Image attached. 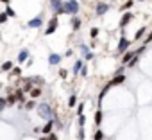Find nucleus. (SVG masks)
<instances>
[{
    "label": "nucleus",
    "instance_id": "obj_1",
    "mask_svg": "<svg viewBox=\"0 0 152 140\" xmlns=\"http://www.w3.org/2000/svg\"><path fill=\"white\" fill-rule=\"evenodd\" d=\"M36 110H38V115H39L41 119H45V120H54V119H56L54 110L50 108L48 102H41V104H38Z\"/></svg>",
    "mask_w": 152,
    "mask_h": 140
},
{
    "label": "nucleus",
    "instance_id": "obj_2",
    "mask_svg": "<svg viewBox=\"0 0 152 140\" xmlns=\"http://www.w3.org/2000/svg\"><path fill=\"white\" fill-rule=\"evenodd\" d=\"M79 9H81V6H79L77 0H66V2H63V13L64 15L75 16V15L79 13Z\"/></svg>",
    "mask_w": 152,
    "mask_h": 140
},
{
    "label": "nucleus",
    "instance_id": "obj_3",
    "mask_svg": "<svg viewBox=\"0 0 152 140\" xmlns=\"http://www.w3.org/2000/svg\"><path fill=\"white\" fill-rule=\"evenodd\" d=\"M57 25H59V20H57V16L54 15V16L50 18V22H48V25H47V31H45V34H47V36L54 34V32L57 31Z\"/></svg>",
    "mask_w": 152,
    "mask_h": 140
},
{
    "label": "nucleus",
    "instance_id": "obj_4",
    "mask_svg": "<svg viewBox=\"0 0 152 140\" xmlns=\"http://www.w3.org/2000/svg\"><path fill=\"white\" fill-rule=\"evenodd\" d=\"M50 9L54 11L56 16L64 15V13H63V0H50Z\"/></svg>",
    "mask_w": 152,
    "mask_h": 140
},
{
    "label": "nucleus",
    "instance_id": "obj_5",
    "mask_svg": "<svg viewBox=\"0 0 152 140\" xmlns=\"http://www.w3.org/2000/svg\"><path fill=\"white\" fill-rule=\"evenodd\" d=\"M129 47H131V41H129L125 36H122V38H120V41H118V52H120V54H124V52H127V50H129Z\"/></svg>",
    "mask_w": 152,
    "mask_h": 140
},
{
    "label": "nucleus",
    "instance_id": "obj_6",
    "mask_svg": "<svg viewBox=\"0 0 152 140\" xmlns=\"http://www.w3.org/2000/svg\"><path fill=\"white\" fill-rule=\"evenodd\" d=\"M134 18V15L131 13V11H125L124 15H122V20H120V27L122 29H125L127 27V24H131V20Z\"/></svg>",
    "mask_w": 152,
    "mask_h": 140
},
{
    "label": "nucleus",
    "instance_id": "obj_7",
    "mask_svg": "<svg viewBox=\"0 0 152 140\" xmlns=\"http://www.w3.org/2000/svg\"><path fill=\"white\" fill-rule=\"evenodd\" d=\"M107 11H109V4H107V2H99V4H97V7H95V13H97L99 16L106 15Z\"/></svg>",
    "mask_w": 152,
    "mask_h": 140
},
{
    "label": "nucleus",
    "instance_id": "obj_8",
    "mask_svg": "<svg viewBox=\"0 0 152 140\" xmlns=\"http://www.w3.org/2000/svg\"><path fill=\"white\" fill-rule=\"evenodd\" d=\"M27 25H29L31 29H38V27H41V25H43V16H41V15H38L36 18L29 20V22H27Z\"/></svg>",
    "mask_w": 152,
    "mask_h": 140
},
{
    "label": "nucleus",
    "instance_id": "obj_9",
    "mask_svg": "<svg viewBox=\"0 0 152 140\" xmlns=\"http://www.w3.org/2000/svg\"><path fill=\"white\" fill-rule=\"evenodd\" d=\"M61 59H63L61 54H56V52H50L48 54V65H59Z\"/></svg>",
    "mask_w": 152,
    "mask_h": 140
},
{
    "label": "nucleus",
    "instance_id": "obj_10",
    "mask_svg": "<svg viewBox=\"0 0 152 140\" xmlns=\"http://www.w3.org/2000/svg\"><path fill=\"white\" fill-rule=\"evenodd\" d=\"M124 81H125V76H124V74H116V76L107 83V85H109V86H116V85H122Z\"/></svg>",
    "mask_w": 152,
    "mask_h": 140
},
{
    "label": "nucleus",
    "instance_id": "obj_11",
    "mask_svg": "<svg viewBox=\"0 0 152 140\" xmlns=\"http://www.w3.org/2000/svg\"><path fill=\"white\" fill-rule=\"evenodd\" d=\"M52 129H54V120H47V124L41 127V133H43V136L50 135V133H52Z\"/></svg>",
    "mask_w": 152,
    "mask_h": 140
},
{
    "label": "nucleus",
    "instance_id": "obj_12",
    "mask_svg": "<svg viewBox=\"0 0 152 140\" xmlns=\"http://www.w3.org/2000/svg\"><path fill=\"white\" fill-rule=\"evenodd\" d=\"M134 57V50H127V52H124V56H122V65H129V61Z\"/></svg>",
    "mask_w": 152,
    "mask_h": 140
},
{
    "label": "nucleus",
    "instance_id": "obj_13",
    "mask_svg": "<svg viewBox=\"0 0 152 140\" xmlns=\"http://www.w3.org/2000/svg\"><path fill=\"white\" fill-rule=\"evenodd\" d=\"M83 65H84V61L83 59H77L73 63V68H72V72H73V76H77L79 72H81V68H83Z\"/></svg>",
    "mask_w": 152,
    "mask_h": 140
},
{
    "label": "nucleus",
    "instance_id": "obj_14",
    "mask_svg": "<svg viewBox=\"0 0 152 140\" xmlns=\"http://www.w3.org/2000/svg\"><path fill=\"white\" fill-rule=\"evenodd\" d=\"M27 59H29V50H27V49H23V50H20V54H18V57H16V61H18V63L22 65V63H23V61H27Z\"/></svg>",
    "mask_w": 152,
    "mask_h": 140
},
{
    "label": "nucleus",
    "instance_id": "obj_15",
    "mask_svg": "<svg viewBox=\"0 0 152 140\" xmlns=\"http://www.w3.org/2000/svg\"><path fill=\"white\" fill-rule=\"evenodd\" d=\"M70 24H72V29H73V31H79V29H81V20L77 18V15H75V16H72Z\"/></svg>",
    "mask_w": 152,
    "mask_h": 140
},
{
    "label": "nucleus",
    "instance_id": "obj_16",
    "mask_svg": "<svg viewBox=\"0 0 152 140\" xmlns=\"http://www.w3.org/2000/svg\"><path fill=\"white\" fill-rule=\"evenodd\" d=\"M102 119H104L102 110H97V113H95V124H97V126H100V124H102Z\"/></svg>",
    "mask_w": 152,
    "mask_h": 140
},
{
    "label": "nucleus",
    "instance_id": "obj_17",
    "mask_svg": "<svg viewBox=\"0 0 152 140\" xmlns=\"http://www.w3.org/2000/svg\"><path fill=\"white\" fill-rule=\"evenodd\" d=\"M0 68H2L4 72H11V70H13V61H4Z\"/></svg>",
    "mask_w": 152,
    "mask_h": 140
},
{
    "label": "nucleus",
    "instance_id": "obj_18",
    "mask_svg": "<svg viewBox=\"0 0 152 140\" xmlns=\"http://www.w3.org/2000/svg\"><path fill=\"white\" fill-rule=\"evenodd\" d=\"M29 94H31V97H32V99H36V97H39V95H41V88H39V86H34Z\"/></svg>",
    "mask_w": 152,
    "mask_h": 140
},
{
    "label": "nucleus",
    "instance_id": "obj_19",
    "mask_svg": "<svg viewBox=\"0 0 152 140\" xmlns=\"http://www.w3.org/2000/svg\"><path fill=\"white\" fill-rule=\"evenodd\" d=\"M38 104H36V101L32 99V101H25V104H23V110H34Z\"/></svg>",
    "mask_w": 152,
    "mask_h": 140
},
{
    "label": "nucleus",
    "instance_id": "obj_20",
    "mask_svg": "<svg viewBox=\"0 0 152 140\" xmlns=\"http://www.w3.org/2000/svg\"><path fill=\"white\" fill-rule=\"evenodd\" d=\"M132 6H134V0H125L124 6H122V11H131Z\"/></svg>",
    "mask_w": 152,
    "mask_h": 140
},
{
    "label": "nucleus",
    "instance_id": "obj_21",
    "mask_svg": "<svg viewBox=\"0 0 152 140\" xmlns=\"http://www.w3.org/2000/svg\"><path fill=\"white\" fill-rule=\"evenodd\" d=\"M6 15H7V18H15L16 16V13H15V9L11 7V6H6V11H4Z\"/></svg>",
    "mask_w": 152,
    "mask_h": 140
},
{
    "label": "nucleus",
    "instance_id": "obj_22",
    "mask_svg": "<svg viewBox=\"0 0 152 140\" xmlns=\"http://www.w3.org/2000/svg\"><path fill=\"white\" fill-rule=\"evenodd\" d=\"M104 138H106L104 131H102V129H97V131H95V135H93V140H104Z\"/></svg>",
    "mask_w": 152,
    "mask_h": 140
},
{
    "label": "nucleus",
    "instance_id": "obj_23",
    "mask_svg": "<svg viewBox=\"0 0 152 140\" xmlns=\"http://www.w3.org/2000/svg\"><path fill=\"white\" fill-rule=\"evenodd\" d=\"M6 102H7V106H13V104L16 102V97H15L13 94H9V95L6 97Z\"/></svg>",
    "mask_w": 152,
    "mask_h": 140
},
{
    "label": "nucleus",
    "instance_id": "obj_24",
    "mask_svg": "<svg viewBox=\"0 0 152 140\" xmlns=\"http://www.w3.org/2000/svg\"><path fill=\"white\" fill-rule=\"evenodd\" d=\"M75 104H77V97H75V94H72V95H70V99H68V106H70V108H73Z\"/></svg>",
    "mask_w": 152,
    "mask_h": 140
},
{
    "label": "nucleus",
    "instance_id": "obj_25",
    "mask_svg": "<svg viewBox=\"0 0 152 140\" xmlns=\"http://www.w3.org/2000/svg\"><path fill=\"white\" fill-rule=\"evenodd\" d=\"M145 32H147V29H145V27H140V29L136 31V34H134V38H136V40H140V38H141V36H143Z\"/></svg>",
    "mask_w": 152,
    "mask_h": 140
},
{
    "label": "nucleus",
    "instance_id": "obj_26",
    "mask_svg": "<svg viewBox=\"0 0 152 140\" xmlns=\"http://www.w3.org/2000/svg\"><path fill=\"white\" fill-rule=\"evenodd\" d=\"M77 122H79V127H84V122H86L84 113H83V115H77Z\"/></svg>",
    "mask_w": 152,
    "mask_h": 140
},
{
    "label": "nucleus",
    "instance_id": "obj_27",
    "mask_svg": "<svg viewBox=\"0 0 152 140\" xmlns=\"http://www.w3.org/2000/svg\"><path fill=\"white\" fill-rule=\"evenodd\" d=\"M20 74H22V68H20V66H13L11 76H20Z\"/></svg>",
    "mask_w": 152,
    "mask_h": 140
},
{
    "label": "nucleus",
    "instance_id": "obj_28",
    "mask_svg": "<svg viewBox=\"0 0 152 140\" xmlns=\"http://www.w3.org/2000/svg\"><path fill=\"white\" fill-rule=\"evenodd\" d=\"M81 52H83V56L86 57V56L90 54V47H88V45H81Z\"/></svg>",
    "mask_w": 152,
    "mask_h": 140
},
{
    "label": "nucleus",
    "instance_id": "obj_29",
    "mask_svg": "<svg viewBox=\"0 0 152 140\" xmlns=\"http://www.w3.org/2000/svg\"><path fill=\"white\" fill-rule=\"evenodd\" d=\"M138 61H140V59H138V56H134V57L129 61V65H127V66H129V68H132V66H136V65H138Z\"/></svg>",
    "mask_w": 152,
    "mask_h": 140
},
{
    "label": "nucleus",
    "instance_id": "obj_30",
    "mask_svg": "<svg viewBox=\"0 0 152 140\" xmlns=\"http://www.w3.org/2000/svg\"><path fill=\"white\" fill-rule=\"evenodd\" d=\"M6 106H7L6 97H0V111H4V110H6Z\"/></svg>",
    "mask_w": 152,
    "mask_h": 140
},
{
    "label": "nucleus",
    "instance_id": "obj_31",
    "mask_svg": "<svg viewBox=\"0 0 152 140\" xmlns=\"http://www.w3.org/2000/svg\"><path fill=\"white\" fill-rule=\"evenodd\" d=\"M59 77H61V79H66V77H68V70L61 68V70H59Z\"/></svg>",
    "mask_w": 152,
    "mask_h": 140
},
{
    "label": "nucleus",
    "instance_id": "obj_32",
    "mask_svg": "<svg viewBox=\"0 0 152 140\" xmlns=\"http://www.w3.org/2000/svg\"><path fill=\"white\" fill-rule=\"evenodd\" d=\"M99 32H100V31H99L97 27H93V29L90 31V36H91V38H97V36H99Z\"/></svg>",
    "mask_w": 152,
    "mask_h": 140
},
{
    "label": "nucleus",
    "instance_id": "obj_33",
    "mask_svg": "<svg viewBox=\"0 0 152 140\" xmlns=\"http://www.w3.org/2000/svg\"><path fill=\"white\" fill-rule=\"evenodd\" d=\"M79 74H81L83 77H86V76H88V66H86V65H83V68H81V72H79Z\"/></svg>",
    "mask_w": 152,
    "mask_h": 140
},
{
    "label": "nucleus",
    "instance_id": "obj_34",
    "mask_svg": "<svg viewBox=\"0 0 152 140\" xmlns=\"http://www.w3.org/2000/svg\"><path fill=\"white\" fill-rule=\"evenodd\" d=\"M83 113H84V104L81 102V104L77 106V115H83Z\"/></svg>",
    "mask_w": 152,
    "mask_h": 140
},
{
    "label": "nucleus",
    "instance_id": "obj_35",
    "mask_svg": "<svg viewBox=\"0 0 152 140\" xmlns=\"http://www.w3.org/2000/svg\"><path fill=\"white\" fill-rule=\"evenodd\" d=\"M7 22V15L6 13H0V24H6Z\"/></svg>",
    "mask_w": 152,
    "mask_h": 140
},
{
    "label": "nucleus",
    "instance_id": "obj_36",
    "mask_svg": "<svg viewBox=\"0 0 152 140\" xmlns=\"http://www.w3.org/2000/svg\"><path fill=\"white\" fill-rule=\"evenodd\" d=\"M77 136H79V140H84V136H86V135H84V127L79 129V135H77Z\"/></svg>",
    "mask_w": 152,
    "mask_h": 140
},
{
    "label": "nucleus",
    "instance_id": "obj_37",
    "mask_svg": "<svg viewBox=\"0 0 152 140\" xmlns=\"http://www.w3.org/2000/svg\"><path fill=\"white\" fill-rule=\"evenodd\" d=\"M47 140H57V135L56 133H50V135H47Z\"/></svg>",
    "mask_w": 152,
    "mask_h": 140
},
{
    "label": "nucleus",
    "instance_id": "obj_38",
    "mask_svg": "<svg viewBox=\"0 0 152 140\" xmlns=\"http://www.w3.org/2000/svg\"><path fill=\"white\" fill-rule=\"evenodd\" d=\"M150 41H152V31H150V34L147 36V41H145V45H147V43H150Z\"/></svg>",
    "mask_w": 152,
    "mask_h": 140
},
{
    "label": "nucleus",
    "instance_id": "obj_39",
    "mask_svg": "<svg viewBox=\"0 0 152 140\" xmlns=\"http://www.w3.org/2000/svg\"><path fill=\"white\" fill-rule=\"evenodd\" d=\"M2 4H6V6H9V0H0Z\"/></svg>",
    "mask_w": 152,
    "mask_h": 140
},
{
    "label": "nucleus",
    "instance_id": "obj_40",
    "mask_svg": "<svg viewBox=\"0 0 152 140\" xmlns=\"http://www.w3.org/2000/svg\"><path fill=\"white\" fill-rule=\"evenodd\" d=\"M39 140H47V136H41V138H39Z\"/></svg>",
    "mask_w": 152,
    "mask_h": 140
},
{
    "label": "nucleus",
    "instance_id": "obj_41",
    "mask_svg": "<svg viewBox=\"0 0 152 140\" xmlns=\"http://www.w3.org/2000/svg\"><path fill=\"white\" fill-rule=\"evenodd\" d=\"M0 90H2V83H0Z\"/></svg>",
    "mask_w": 152,
    "mask_h": 140
},
{
    "label": "nucleus",
    "instance_id": "obj_42",
    "mask_svg": "<svg viewBox=\"0 0 152 140\" xmlns=\"http://www.w3.org/2000/svg\"><path fill=\"white\" fill-rule=\"evenodd\" d=\"M138 2H143V0H138Z\"/></svg>",
    "mask_w": 152,
    "mask_h": 140
}]
</instances>
